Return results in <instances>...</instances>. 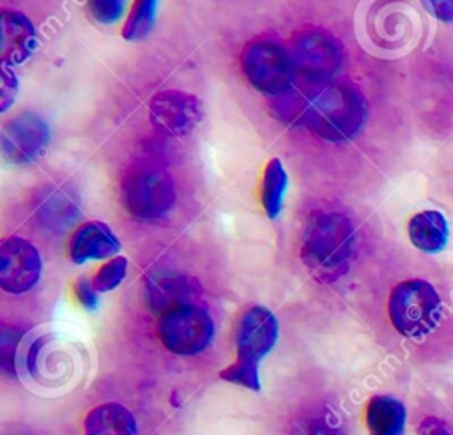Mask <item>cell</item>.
<instances>
[{
  "label": "cell",
  "mask_w": 453,
  "mask_h": 435,
  "mask_svg": "<svg viewBox=\"0 0 453 435\" xmlns=\"http://www.w3.org/2000/svg\"><path fill=\"white\" fill-rule=\"evenodd\" d=\"M354 255V228L338 212H317L310 219L301 256L310 272L320 281H334L347 272Z\"/></svg>",
  "instance_id": "cell-1"
},
{
  "label": "cell",
  "mask_w": 453,
  "mask_h": 435,
  "mask_svg": "<svg viewBox=\"0 0 453 435\" xmlns=\"http://www.w3.org/2000/svg\"><path fill=\"white\" fill-rule=\"evenodd\" d=\"M280 334L278 318L265 306H251L239 320L235 334V361L219 371V378L260 391V362L274 348Z\"/></svg>",
  "instance_id": "cell-2"
},
{
  "label": "cell",
  "mask_w": 453,
  "mask_h": 435,
  "mask_svg": "<svg viewBox=\"0 0 453 435\" xmlns=\"http://www.w3.org/2000/svg\"><path fill=\"white\" fill-rule=\"evenodd\" d=\"M301 118L320 138L343 141L361 129L366 118V103L354 87L333 83L320 87L306 99Z\"/></svg>",
  "instance_id": "cell-3"
},
{
  "label": "cell",
  "mask_w": 453,
  "mask_h": 435,
  "mask_svg": "<svg viewBox=\"0 0 453 435\" xmlns=\"http://www.w3.org/2000/svg\"><path fill=\"white\" fill-rule=\"evenodd\" d=\"M120 198L126 210L142 221L165 218L175 205L172 175L150 161L133 163L120 180Z\"/></svg>",
  "instance_id": "cell-4"
},
{
  "label": "cell",
  "mask_w": 453,
  "mask_h": 435,
  "mask_svg": "<svg viewBox=\"0 0 453 435\" xmlns=\"http://www.w3.org/2000/svg\"><path fill=\"white\" fill-rule=\"evenodd\" d=\"M393 327L405 338H426L442 318V302L437 290L425 279L398 283L388 299Z\"/></svg>",
  "instance_id": "cell-5"
},
{
  "label": "cell",
  "mask_w": 453,
  "mask_h": 435,
  "mask_svg": "<svg viewBox=\"0 0 453 435\" xmlns=\"http://www.w3.org/2000/svg\"><path fill=\"white\" fill-rule=\"evenodd\" d=\"M157 336L166 350L175 355H196L203 352L214 338L211 315L189 302L166 308L157 322Z\"/></svg>",
  "instance_id": "cell-6"
},
{
  "label": "cell",
  "mask_w": 453,
  "mask_h": 435,
  "mask_svg": "<svg viewBox=\"0 0 453 435\" xmlns=\"http://www.w3.org/2000/svg\"><path fill=\"white\" fill-rule=\"evenodd\" d=\"M241 67L246 80L269 95L285 94L296 74L290 53L267 37L253 39L244 46Z\"/></svg>",
  "instance_id": "cell-7"
},
{
  "label": "cell",
  "mask_w": 453,
  "mask_h": 435,
  "mask_svg": "<svg viewBox=\"0 0 453 435\" xmlns=\"http://www.w3.org/2000/svg\"><path fill=\"white\" fill-rule=\"evenodd\" d=\"M290 60L296 74L313 81L329 80L342 65V48L338 41L324 32H306L290 44Z\"/></svg>",
  "instance_id": "cell-8"
},
{
  "label": "cell",
  "mask_w": 453,
  "mask_h": 435,
  "mask_svg": "<svg viewBox=\"0 0 453 435\" xmlns=\"http://www.w3.org/2000/svg\"><path fill=\"white\" fill-rule=\"evenodd\" d=\"M42 272L39 249L25 237H7L0 246V286L19 295L35 286Z\"/></svg>",
  "instance_id": "cell-9"
},
{
  "label": "cell",
  "mask_w": 453,
  "mask_h": 435,
  "mask_svg": "<svg viewBox=\"0 0 453 435\" xmlns=\"http://www.w3.org/2000/svg\"><path fill=\"white\" fill-rule=\"evenodd\" d=\"M50 143L48 124L34 111L11 117L2 127V152L14 164L37 161Z\"/></svg>",
  "instance_id": "cell-10"
},
{
  "label": "cell",
  "mask_w": 453,
  "mask_h": 435,
  "mask_svg": "<svg viewBox=\"0 0 453 435\" xmlns=\"http://www.w3.org/2000/svg\"><path fill=\"white\" fill-rule=\"evenodd\" d=\"M149 117L156 131L166 136H184L200 122L202 103L193 94L165 90L152 97Z\"/></svg>",
  "instance_id": "cell-11"
},
{
  "label": "cell",
  "mask_w": 453,
  "mask_h": 435,
  "mask_svg": "<svg viewBox=\"0 0 453 435\" xmlns=\"http://www.w3.org/2000/svg\"><path fill=\"white\" fill-rule=\"evenodd\" d=\"M71 262L81 265L90 260L113 258L120 251V240L103 221H87L80 225L69 240Z\"/></svg>",
  "instance_id": "cell-12"
},
{
  "label": "cell",
  "mask_w": 453,
  "mask_h": 435,
  "mask_svg": "<svg viewBox=\"0 0 453 435\" xmlns=\"http://www.w3.org/2000/svg\"><path fill=\"white\" fill-rule=\"evenodd\" d=\"M0 51L2 64L14 67L27 62L37 48V35L32 21L19 11L2 12Z\"/></svg>",
  "instance_id": "cell-13"
},
{
  "label": "cell",
  "mask_w": 453,
  "mask_h": 435,
  "mask_svg": "<svg viewBox=\"0 0 453 435\" xmlns=\"http://www.w3.org/2000/svg\"><path fill=\"white\" fill-rule=\"evenodd\" d=\"M83 435H138L133 412L115 401L94 407L83 421Z\"/></svg>",
  "instance_id": "cell-14"
},
{
  "label": "cell",
  "mask_w": 453,
  "mask_h": 435,
  "mask_svg": "<svg viewBox=\"0 0 453 435\" xmlns=\"http://www.w3.org/2000/svg\"><path fill=\"white\" fill-rule=\"evenodd\" d=\"M405 417L403 403L389 394L373 396L365 412L370 435H403Z\"/></svg>",
  "instance_id": "cell-15"
},
{
  "label": "cell",
  "mask_w": 453,
  "mask_h": 435,
  "mask_svg": "<svg viewBox=\"0 0 453 435\" xmlns=\"http://www.w3.org/2000/svg\"><path fill=\"white\" fill-rule=\"evenodd\" d=\"M407 233L414 248L423 253H439L448 244V221L439 210H423L411 218Z\"/></svg>",
  "instance_id": "cell-16"
},
{
  "label": "cell",
  "mask_w": 453,
  "mask_h": 435,
  "mask_svg": "<svg viewBox=\"0 0 453 435\" xmlns=\"http://www.w3.org/2000/svg\"><path fill=\"white\" fill-rule=\"evenodd\" d=\"M287 184H288V177L283 168V163L278 157L269 159L264 170L262 189H260L262 207L269 219H276L280 216L283 209Z\"/></svg>",
  "instance_id": "cell-17"
},
{
  "label": "cell",
  "mask_w": 453,
  "mask_h": 435,
  "mask_svg": "<svg viewBox=\"0 0 453 435\" xmlns=\"http://www.w3.org/2000/svg\"><path fill=\"white\" fill-rule=\"evenodd\" d=\"M159 0H134L129 16L122 27L126 41H140L150 34L156 23V11Z\"/></svg>",
  "instance_id": "cell-18"
},
{
  "label": "cell",
  "mask_w": 453,
  "mask_h": 435,
  "mask_svg": "<svg viewBox=\"0 0 453 435\" xmlns=\"http://www.w3.org/2000/svg\"><path fill=\"white\" fill-rule=\"evenodd\" d=\"M127 274V258L124 256H113L104 265L99 267L96 276L92 278V283L99 294L115 290Z\"/></svg>",
  "instance_id": "cell-19"
},
{
  "label": "cell",
  "mask_w": 453,
  "mask_h": 435,
  "mask_svg": "<svg viewBox=\"0 0 453 435\" xmlns=\"http://www.w3.org/2000/svg\"><path fill=\"white\" fill-rule=\"evenodd\" d=\"M189 283H186V279L182 276L179 278H161L156 279L154 283H150V301L154 302L156 308L168 304V297L172 299L173 295H179L182 292H188Z\"/></svg>",
  "instance_id": "cell-20"
},
{
  "label": "cell",
  "mask_w": 453,
  "mask_h": 435,
  "mask_svg": "<svg viewBox=\"0 0 453 435\" xmlns=\"http://www.w3.org/2000/svg\"><path fill=\"white\" fill-rule=\"evenodd\" d=\"M127 0H87L92 18L101 25H111L120 19Z\"/></svg>",
  "instance_id": "cell-21"
},
{
  "label": "cell",
  "mask_w": 453,
  "mask_h": 435,
  "mask_svg": "<svg viewBox=\"0 0 453 435\" xmlns=\"http://www.w3.org/2000/svg\"><path fill=\"white\" fill-rule=\"evenodd\" d=\"M74 295L78 299V302L87 309V311H96L99 306V292L96 290L92 279H88L87 276H80L74 281Z\"/></svg>",
  "instance_id": "cell-22"
},
{
  "label": "cell",
  "mask_w": 453,
  "mask_h": 435,
  "mask_svg": "<svg viewBox=\"0 0 453 435\" xmlns=\"http://www.w3.org/2000/svg\"><path fill=\"white\" fill-rule=\"evenodd\" d=\"M16 92H18V78L9 65L2 64V103H0L2 111L9 110V106L14 103Z\"/></svg>",
  "instance_id": "cell-23"
},
{
  "label": "cell",
  "mask_w": 453,
  "mask_h": 435,
  "mask_svg": "<svg viewBox=\"0 0 453 435\" xmlns=\"http://www.w3.org/2000/svg\"><path fill=\"white\" fill-rule=\"evenodd\" d=\"M421 4L435 19L453 23V0H421Z\"/></svg>",
  "instance_id": "cell-24"
},
{
  "label": "cell",
  "mask_w": 453,
  "mask_h": 435,
  "mask_svg": "<svg viewBox=\"0 0 453 435\" xmlns=\"http://www.w3.org/2000/svg\"><path fill=\"white\" fill-rule=\"evenodd\" d=\"M418 435H453V428L439 417H425L418 426Z\"/></svg>",
  "instance_id": "cell-25"
}]
</instances>
